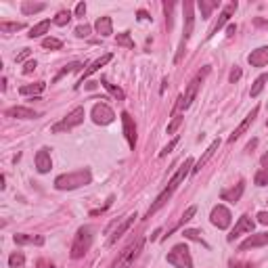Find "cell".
I'll return each mask as SVG.
<instances>
[{"label": "cell", "instance_id": "cell-3", "mask_svg": "<svg viewBox=\"0 0 268 268\" xmlns=\"http://www.w3.org/2000/svg\"><path fill=\"white\" fill-rule=\"evenodd\" d=\"M92 233L94 231L90 226H80V228H78L75 237H73V243H71V249H69V256L73 260L86 256V251L92 247V239H94Z\"/></svg>", "mask_w": 268, "mask_h": 268}, {"label": "cell", "instance_id": "cell-18", "mask_svg": "<svg viewBox=\"0 0 268 268\" xmlns=\"http://www.w3.org/2000/svg\"><path fill=\"white\" fill-rule=\"evenodd\" d=\"M247 63L251 67H266L268 65V46H260V49L251 51L247 55Z\"/></svg>", "mask_w": 268, "mask_h": 268}, {"label": "cell", "instance_id": "cell-30", "mask_svg": "<svg viewBox=\"0 0 268 268\" xmlns=\"http://www.w3.org/2000/svg\"><path fill=\"white\" fill-rule=\"evenodd\" d=\"M116 42H118V46H124V49H130V51L134 49V40L130 36V31H122V34H118Z\"/></svg>", "mask_w": 268, "mask_h": 268}, {"label": "cell", "instance_id": "cell-11", "mask_svg": "<svg viewBox=\"0 0 268 268\" xmlns=\"http://www.w3.org/2000/svg\"><path fill=\"white\" fill-rule=\"evenodd\" d=\"M254 226H256V222H254V220H251V216L243 214V216L237 220V224H235V228L231 231V235H228L226 239L233 243L235 239H239L241 235H245V233H251V231H254Z\"/></svg>", "mask_w": 268, "mask_h": 268}, {"label": "cell", "instance_id": "cell-41", "mask_svg": "<svg viewBox=\"0 0 268 268\" xmlns=\"http://www.w3.org/2000/svg\"><path fill=\"white\" fill-rule=\"evenodd\" d=\"M75 36L78 38H88L90 36V25H86V23L84 25H78L75 27Z\"/></svg>", "mask_w": 268, "mask_h": 268}, {"label": "cell", "instance_id": "cell-29", "mask_svg": "<svg viewBox=\"0 0 268 268\" xmlns=\"http://www.w3.org/2000/svg\"><path fill=\"white\" fill-rule=\"evenodd\" d=\"M182 237H184V239H191V241H197V243H201L203 247H210V245L206 243V239L201 237V233L195 231V228H184V231H182Z\"/></svg>", "mask_w": 268, "mask_h": 268}, {"label": "cell", "instance_id": "cell-52", "mask_svg": "<svg viewBox=\"0 0 268 268\" xmlns=\"http://www.w3.org/2000/svg\"><path fill=\"white\" fill-rule=\"evenodd\" d=\"M138 19H151V17L147 15V11H138Z\"/></svg>", "mask_w": 268, "mask_h": 268}, {"label": "cell", "instance_id": "cell-25", "mask_svg": "<svg viewBox=\"0 0 268 268\" xmlns=\"http://www.w3.org/2000/svg\"><path fill=\"white\" fill-rule=\"evenodd\" d=\"M197 7H199V11H201V17H203V19H210V15H212V11L218 7V3H216V0H199Z\"/></svg>", "mask_w": 268, "mask_h": 268}, {"label": "cell", "instance_id": "cell-20", "mask_svg": "<svg viewBox=\"0 0 268 268\" xmlns=\"http://www.w3.org/2000/svg\"><path fill=\"white\" fill-rule=\"evenodd\" d=\"M218 147H220V138H216L214 143H212V145H210V147L206 149V153H203V155L199 157V162L195 164V168H193V172H191V174H197V172H199V170H201L203 166H206V164H208V162L212 160V157H214V153L218 151Z\"/></svg>", "mask_w": 268, "mask_h": 268}, {"label": "cell", "instance_id": "cell-42", "mask_svg": "<svg viewBox=\"0 0 268 268\" xmlns=\"http://www.w3.org/2000/svg\"><path fill=\"white\" fill-rule=\"evenodd\" d=\"M176 145H178V136H176L174 140H170V143H168V145H166V147H164V149L160 151V157H166L168 153H172V149H174Z\"/></svg>", "mask_w": 268, "mask_h": 268}, {"label": "cell", "instance_id": "cell-54", "mask_svg": "<svg viewBox=\"0 0 268 268\" xmlns=\"http://www.w3.org/2000/svg\"><path fill=\"white\" fill-rule=\"evenodd\" d=\"M266 126H268V122H266Z\"/></svg>", "mask_w": 268, "mask_h": 268}, {"label": "cell", "instance_id": "cell-37", "mask_svg": "<svg viewBox=\"0 0 268 268\" xmlns=\"http://www.w3.org/2000/svg\"><path fill=\"white\" fill-rule=\"evenodd\" d=\"M69 21H71V13H69V11H59V13L55 15V19H53V23H55V25H61V27L67 25Z\"/></svg>", "mask_w": 268, "mask_h": 268}, {"label": "cell", "instance_id": "cell-45", "mask_svg": "<svg viewBox=\"0 0 268 268\" xmlns=\"http://www.w3.org/2000/svg\"><path fill=\"white\" fill-rule=\"evenodd\" d=\"M239 78H241V69H239V67H235V69L231 71V75H228V80H231V82L235 84V82L239 80Z\"/></svg>", "mask_w": 268, "mask_h": 268}, {"label": "cell", "instance_id": "cell-16", "mask_svg": "<svg viewBox=\"0 0 268 268\" xmlns=\"http://www.w3.org/2000/svg\"><path fill=\"white\" fill-rule=\"evenodd\" d=\"M264 245H268V233H256V235H249V237L239 245V251L256 249V247H264Z\"/></svg>", "mask_w": 268, "mask_h": 268}, {"label": "cell", "instance_id": "cell-21", "mask_svg": "<svg viewBox=\"0 0 268 268\" xmlns=\"http://www.w3.org/2000/svg\"><path fill=\"white\" fill-rule=\"evenodd\" d=\"M111 59H113V55H111V53H107V55H103L101 59H97V61H94L92 65H90V67H88V69L82 73V78H80V82H78V84H84V80H86V78H90L92 73H97V71H99L103 65H107V63L111 61Z\"/></svg>", "mask_w": 268, "mask_h": 268}, {"label": "cell", "instance_id": "cell-23", "mask_svg": "<svg viewBox=\"0 0 268 268\" xmlns=\"http://www.w3.org/2000/svg\"><path fill=\"white\" fill-rule=\"evenodd\" d=\"M94 29H97V34H101L103 38L111 36L113 34V21H111V17H99L97 23H94Z\"/></svg>", "mask_w": 268, "mask_h": 268}, {"label": "cell", "instance_id": "cell-8", "mask_svg": "<svg viewBox=\"0 0 268 268\" xmlns=\"http://www.w3.org/2000/svg\"><path fill=\"white\" fill-rule=\"evenodd\" d=\"M208 73H210V67L206 65V67H201V69L195 73V78H193L191 82H188V86H186V92L182 94V97H184V109H186V107H191V103L195 101L197 92H199V88H201L203 80H206V78H208Z\"/></svg>", "mask_w": 268, "mask_h": 268}, {"label": "cell", "instance_id": "cell-47", "mask_svg": "<svg viewBox=\"0 0 268 268\" xmlns=\"http://www.w3.org/2000/svg\"><path fill=\"white\" fill-rule=\"evenodd\" d=\"M29 53H31L29 49H23V51H21V53H19L17 57H15V61H17V63H21L23 59H27V57H29Z\"/></svg>", "mask_w": 268, "mask_h": 268}, {"label": "cell", "instance_id": "cell-28", "mask_svg": "<svg viewBox=\"0 0 268 268\" xmlns=\"http://www.w3.org/2000/svg\"><path fill=\"white\" fill-rule=\"evenodd\" d=\"M266 82H268V73H262L260 78H256L254 86H251V90H249V94H251V97H260V92L264 90Z\"/></svg>", "mask_w": 268, "mask_h": 268}, {"label": "cell", "instance_id": "cell-10", "mask_svg": "<svg viewBox=\"0 0 268 268\" xmlns=\"http://www.w3.org/2000/svg\"><path fill=\"white\" fill-rule=\"evenodd\" d=\"M210 220H212V224L216 226V228H228L231 226V222H233V216H231V212H228V208H224V206H216L214 210H212V214H210Z\"/></svg>", "mask_w": 268, "mask_h": 268}, {"label": "cell", "instance_id": "cell-38", "mask_svg": "<svg viewBox=\"0 0 268 268\" xmlns=\"http://www.w3.org/2000/svg\"><path fill=\"white\" fill-rule=\"evenodd\" d=\"M42 46H44L46 51H59L61 46H63V42L57 40V38H51V36H49V38H44V40H42Z\"/></svg>", "mask_w": 268, "mask_h": 268}, {"label": "cell", "instance_id": "cell-24", "mask_svg": "<svg viewBox=\"0 0 268 268\" xmlns=\"http://www.w3.org/2000/svg\"><path fill=\"white\" fill-rule=\"evenodd\" d=\"M13 241L17 245H44V237H34V235H25V233H17Z\"/></svg>", "mask_w": 268, "mask_h": 268}, {"label": "cell", "instance_id": "cell-14", "mask_svg": "<svg viewBox=\"0 0 268 268\" xmlns=\"http://www.w3.org/2000/svg\"><path fill=\"white\" fill-rule=\"evenodd\" d=\"M122 126H124V136H126V140H128L130 149H134L136 147V126H134V120L128 111L122 113Z\"/></svg>", "mask_w": 268, "mask_h": 268}, {"label": "cell", "instance_id": "cell-33", "mask_svg": "<svg viewBox=\"0 0 268 268\" xmlns=\"http://www.w3.org/2000/svg\"><path fill=\"white\" fill-rule=\"evenodd\" d=\"M82 67H84V63H80V61H73V63H69V65H65V67L61 69V73L55 78V82H59L63 75H67V73H71V71H80Z\"/></svg>", "mask_w": 268, "mask_h": 268}, {"label": "cell", "instance_id": "cell-2", "mask_svg": "<svg viewBox=\"0 0 268 268\" xmlns=\"http://www.w3.org/2000/svg\"><path fill=\"white\" fill-rule=\"evenodd\" d=\"M92 182V172L88 168L75 170V172H67V174H61L55 178V188L57 191H73V188H80Z\"/></svg>", "mask_w": 268, "mask_h": 268}, {"label": "cell", "instance_id": "cell-35", "mask_svg": "<svg viewBox=\"0 0 268 268\" xmlns=\"http://www.w3.org/2000/svg\"><path fill=\"white\" fill-rule=\"evenodd\" d=\"M195 214H197V208H195V206H191V208H186V210H184V214H182V218H180V222H178V224H176L174 228H172V231H168V237H170V233H174V231H176V228H178L180 224H184V222H188V220H191V218H193Z\"/></svg>", "mask_w": 268, "mask_h": 268}, {"label": "cell", "instance_id": "cell-1", "mask_svg": "<svg viewBox=\"0 0 268 268\" xmlns=\"http://www.w3.org/2000/svg\"><path fill=\"white\" fill-rule=\"evenodd\" d=\"M191 172H193V160H191V157H186V160L180 164V168L176 170V174L170 178L168 186H166L164 191H162L160 195H157V199L153 201V206H151V208H149V212H147V218H151V216H153L157 210H162V208L166 206V203L170 201V197L174 195V191H176V188L180 186V182L186 178V174H191Z\"/></svg>", "mask_w": 268, "mask_h": 268}, {"label": "cell", "instance_id": "cell-46", "mask_svg": "<svg viewBox=\"0 0 268 268\" xmlns=\"http://www.w3.org/2000/svg\"><path fill=\"white\" fill-rule=\"evenodd\" d=\"M231 268H254V266L247 264V262H235V260H231Z\"/></svg>", "mask_w": 268, "mask_h": 268}, {"label": "cell", "instance_id": "cell-31", "mask_svg": "<svg viewBox=\"0 0 268 268\" xmlns=\"http://www.w3.org/2000/svg\"><path fill=\"white\" fill-rule=\"evenodd\" d=\"M46 9V5H42V3H25L21 5V13L23 15H34V13H40V11H44Z\"/></svg>", "mask_w": 268, "mask_h": 268}, {"label": "cell", "instance_id": "cell-27", "mask_svg": "<svg viewBox=\"0 0 268 268\" xmlns=\"http://www.w3.org/2000/svg\"><path fill=\"white\" fill-rule=\"evenodd\" d=\"M23 27H25L23 21H3L0 23V31H3V34H13V31H19Z\"/></svg>", "mask_w": 268, "mask_h": 268}, {"label": "cell", "instance_id": "cell-44", "mask_svg": "<svg viewBox=\"0 0 268 268\" xmlns=\"http://www.w3.org/2000/svg\"><path fill=\"white\" fill-rule=\"evenodd\" d=\"M86 15V3H78L75 7V17H84Z\"/></svg>", "mask_w": 268, "mask_h": 268}, {"label": "cell", "instance_id": "cell-13", "mask_svg": "<svg viewBox=\"0 0 268 268\" xmlns=\"http://www.w3.org/2000/svg\"><path fill=\"white\" fill-rule=\"evenodd\" d=\"M134 220H136V214H128V216L122 220V222H116V224H113V231L109 233V245H113V243L122 237V235L134 224Z\"/></svg>", "mask_w": 268, "mask_h": 268}, {"label": "cell", "instance_id": "cell-36", "mask_svg": "<svg viewBox=\"0 0 268 268\" xmlns=\"http://www.w3.org/2000/svg\"><path fill=\"white\" fill-rule=\"evenodd\" d=\"M44 90V82H36V84H27V86H21L19 92L21 94H40Z\"/></svg>", "mask_w": 268, "mask_h": 268}, {"label": "cell", "instance_id": "cell-19", "mask_svg": "<svg viewBox=\"0 0 268 268\" xmlns=\"http://www.w3.org/2000/svg\"><path fill=\"white\" fill-rule=\"evenodd\" d=\"M7 116H9V118H17V120H36L40 113H38V111H34V109H29V107L17 105V107L7 109Z\"/></svg>", "mask_w": 268, "mask_h": 268}, {"label": "cell", "instance_id": "cell-6", "mask_svg": "<svg viewBox=\"0 0 268 268\" xmlns=\"http://www.w3.org/2000/svg\"><path fill=\"white\" fill-rule=\"evenodd\" d=\"M84 107H75V109H71V111L63 118L61 122H57L53 128H51V132L53 134H61V132H67V130H71V128H75V126H80L82 122H84Z\"/></svg>", "mask_w": 268, "mask_h": 268}, {"label": "cell", "instance_id": "cell-32", "mask_svg": "<svg viewBox=\"0 0 268 268\" xmlns=\"http://www.w3.org/2000/svg\"><path fill=\"white\" fill-rule=\"evenodd\" d=\"M9 266H11V268H23V266H25V256H23V251H13V254L9 256Z\"/></svg>", "mask_w": 268, "mask_h": 268}, {"label": "cell", "instance_id": "cell-51", "mask_svg": "<svg viewBox=\"0 0 268 268\" xmlns=\"http://www.w3.org/2000/svg\"><path fill=\"white\" fill-rule=\"evenodd\" d=\"M254 23H256V25H260V27H268V21H264V19H260V17H256V19H254Z\"/></svg>", "mask_w": 268, "mask_h": 268}, {"label": "cell", "instance_id": "cell-22", "mask_svg": "<svg viewBox=\"0 0 268 268\" xmlns=\"http://www.w3.org/2000/svg\"><path fill=\"white\" fill-rule=\"evenodd\" d=\"M243 191H245V182L241 180L237 186H233V188H224L222 193H220V197H222L224 201H231V203H237L239 199H241V195H243Z\"/></svg>", "mask_w": 268, "mask_h": 268}, {"label": "cell", "instance_id": "cell-39", "mask_svg": "<svg viewBox=\"0 0 268 268\" xmlns=\"http://www.w3.org/2000/svg\"><path fill=\"white\" fill-rule=\"evenodd\" d=\"M254 182L258 184V186H266L268 184V170H258V174L254 176Z\"/></svg>", "mask_w": 268, "mask_h": 268}, {"label": "cell", "instance_id": "cell-17", "mask_svg": "<svg viewBox=\"0 0 268 268\" xmlns=\"http://www.w3.org/2000/svg\"><path fill=\"white\" fill-rule=\"evenodd\" d=\"M34 162H36V170L40 172V174H46V172H51V168H53V160H51V151L46 149V147H42L38 153H36V157H34Z\"/></svg>", "mask_w": 268, "mask_h": 268}, {"label": "cell", "instance_id": "cell-7", "mask_svg": "<svg viewBox=\"0 0 268 268\" xmlns=\"http://www.w3.org/2000/svg\"><path fill=\"white\" fill-rule=\"evenodd\" d=\"M168 262L174 268H193V258L184 243H178L168 251Z\"/></svg>", "mask_w": 268, "mask_h": 268}, {"label": "cell", "instance_id": "cell-4", "mask_svg": "<svg viewBox=\"0 0 268 268\" xmlns=\"http://www.w3.org/2000/svg\"><path fill=\"white\" fill-rule=\"evenodd\" d=\"M184 29H182V38H180V46H178V53L174 57L176 63L182 61L184 57V49H186V42L188 38L193 36V27H195V15H193V3H184Z\"/></svg>", "mask_w": 268, "mask_h": 268}, {"label": "cell", "instance_id": "cell-9", "mask_svg": "<svg viewBox=\"0 0 268 268\" xmlns=\"http://www.w3.org/2000/svg\"><path fill=\"white\" fill-rule=\"evenodd\" d=\"M90 118L94 124H99V126H107V124H111L116 120V113H113V109L109 107L107 103H97L92 107V111H90Z\"/></svg>", "mask_w": 268, "mask_h": 268}, {"label": "cell", "instance_id": "cell-15", "mask_svg": "<svg viewBox=\"0 0 268 268\" xmlns=\"http://www.w3.org/2000/svg\"><path fill=\"white\" fill-rule=\"evenodd\" d=\"M258 113H260V107H254V109H251V111L247 113V118H245V120H243V122L237 126V128L233 130V134L228 136V143H235V140H237L241 134H245V132H247V128H249V126L254 124V120L258 118Z\"/></svg>", "mask_w": 268, "mask_h": 268}, {"label": "cell", "instance_id": "cell-49", "mask_svg": "<svg viewBox=\"0 0 268 268\" xmlns=\"http://www.w3.org/2000/svg\"><path fill=\"white\" fill-rule=\"evenodd\" d=\"M260 168H262V170H268V153H264V155L260 157Z\"/></svg>", "mask_w": 268, "mask_h": 268}, {"label": "cell", "instance_id": "cell-34", "mask_svg": "<svg viewBox=\"0 0 268 268\" xmlns=\"http://www.w3.org/2000/svg\"><path fill=\"white\" fill-rule=\"evenodd\" d=\"M99 84H103V86H105V88H107L109 92H111V94H113V97H116L118 101H124V99H126V94H124V90H122V88H118V86H113V84H109V82L105 80V78H103V80H101Z\"/></svg>", "mask_w": 268, "mask_h": 268}, {"label": "cell", "instance_id": "cell-40", "mask_svg": "<svg viewBox=\"0 0 268 268\" xmlns=\"http://www.w3.org/2000/svg\"><path fill=\"white\" fill-rule=\"evenodd\" d=\"M182 124V116H176L174 120H172L170 124H168V134H174L176 130H178V126Z\"/></svg>", "mask_w": 268, "mask_h": 268}, {"label": "cell", "instance_id": "cell-12", "mask_svg": "<svg viewBox=\"0 0 268 268\" xmlns=\"http://www.w3.org/2000/svg\"><path fill=\"white\" fill-rule=\"evenodd\" d=\"M235 11H237V3H228L224 9H222V13H220V17H218V21L212 25V29H210V34H208V40L210 38H214L216 34H218V31L220 29H222L228 21H231V17H233V15H235Z\"/></svg>", "mask_w": 268, "mask_h": 268}, {"label": "cell", "instance_id": "cell-5", "mask_svg": "<svg viewBox=\"0 0 268 268\" xmlns=\"http://www.w3.org/2000/svg\"><path fill=\"white\" fill-rule=\"evenodd\" d=\"M143 247H145V237H138L136 241H132L128 247H126V249L122 251V256L118 258V262H116L113 268H132L134 260L140 256Z\"/></svg>", "mask_w": 268, "mask_h": 268}, {"label": "cell", "instance_id": "cell-50", "mask_svg": "<svg viewBox=\"0 0 268 268\" xmlns=\"http://www.w3.org/2000/svg\"><path fill=\"white\" fill-rule=\"evenodd\" d=\"M36 268H55L49 260H38V264H36Z\"/></svg>", "mask_w": 268, "mask_h": 268}, {"label": "cell", "instance_id": "cell-26", "mask_svg": "<svg viewBox=\"0 0 268 268\" xmlns=\"http://www.w3.org/2000/svg\"><path fill=\"white\" fill-rule=\"evenodd\" d=\"M49 27H51V21L49 19H44V21H40V23H36L34 27L29 29V38H40V36H44L46 31H49Z\"/></svg>", "mask_w": 268, "mask_h": 268}, {"label": "cell", "instance_id": "cell-53", "mask_svg": "<svg viewBox=\"0 0 268 268\" xmlns=\"http://www.w3.org/2000/svg\"><path fill=\"white\" fill-rule=\"evenodd\" d=\"M226 31H228V36H233V34H235V31H237V25H233V23H231Z\"/></svg>", "mask_w": 268, "mask_h": 268}, {"label": "cell", "instance_id": "cell-43", "mask_svg": "<svg viewBox=\"0 0 268 268\" xmlns=\"http://www.w3.org/2000/svg\"><path fill=\"white\" fill-rule=\"evenodd\" d=\"M36 67H38V63H36V61H27L25 65H23V73L29 75L31 71H36Z\"/></svg>", "mask_w": 268, "mask_h": 268}, {"label": "cell", "instance_id": "cell-48", "mask_svg": "<svg viewBox=\"0 0 268 268\" xmlns=\"http://www.w3.org/2000/svg\"><path fill=\"white\" fill-rule=\"evenodd\" d=\"M258 222L260 224H268V212H260L258 214Z\"/></svg>", "mask_w": 268, "mask_h": 268}]
</instances>
